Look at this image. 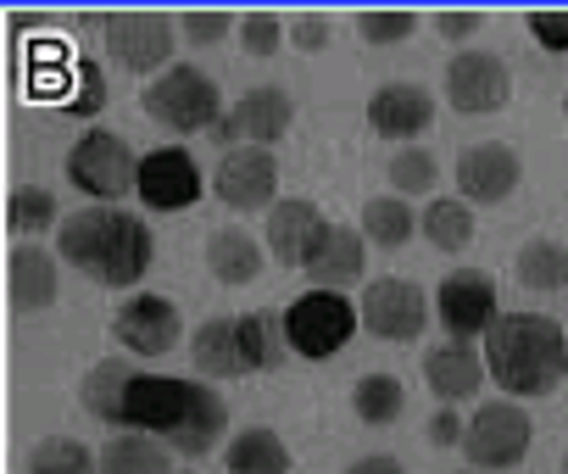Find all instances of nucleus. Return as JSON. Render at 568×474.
Segmentation results:
<instances>
[{
  "label": "nucleus",
  "instance_id": "4be33fe9",
  "mask_svg": "<svg viewBox=\"0 0 568 474\" xmlns=\"http://www.w3.org/2000/svg\"><path fill=\"white\" fill-rule=\"evenodd\" d=\"M7 291L18 313H45L57 302V258L40 246H18L7 263Z\"/></svg>",
  "mask_w": 568,
  "mask_h": 474
},
{
  "label": "nucleus",
  "instance_id": "f257e3e1",
  "mask_svg": "<svg viewBox=\"0 0 568 474\" xmlns=\"http://www.w3.org/2000/svg\"><path fill=\"white\" fill-rule=\"evenodd\" d=\"M57 252L79 274H90V280H101L112 291H129V285L145 280L156 241H151V223L145 218L118 212V206H90V212H79V218L62 223V246Z\"/></svg>",
  "mask_w": 568,
  "mask_h": 474
},
{
  "label": "nucleus",
  "instance_id": "9b49d317",
  "mask_svg": "<svg viewBox=\"0 0 568 474\" xmlns=\"http://www.w3.org/2000/svg\"><path fill=\"white\" fill-rule=\"evenodd\" d=\"M513 95V79H507V62L496 51H457L452 68H446V101L468 118H485L496 107H507Z\"/></svg>",
  "mask_w": 568,
  "mask_h": 474
},
{
  "label": "nucleus",
  "instance_id": "b1692460",
  "mask_svg": "<svg viewBox=\"0 0 568 474\" xmlns=\"http://www.w3.org/2000/svg\"><path fill=\"white\" fill-rule=\"evenodd\" d=\"M206 269H212V280L217 285H251L256 274H262V246L251 241L245 229H212L206 234Z\"/></svg>",
  "mask_w": 568,
  "mask_h": 474
},
{
  "label": "nucleus",
  "instance_id": "f8f14e48",
  "mask_svg": "<svg viewBox=\"0 0 568 474\" xmlns=\"http://www.w3.org/2000/svg\"><path fill=\"white\" fill-rule=\"evenodd\" d=\"M134 190H140V201L156 206V212H184V206H195V195H201V168H195L190 151L156 145V151L140 157V184H134Z\"/></svg>",
  "mask_w": 568,
  "mask_h": 474
},
{
  "label": "nucleus",
  "instance_id": "ea45409f",
  "mask_svg": "<svg viewBox=\"0 0 568 474\" xmlns=\"http://www.w3.org/2000/svg\"><path fill=\"white\" fill-rule=\"evenodd\" d=\"M529 34L540 51H568V12H529Z\"/></svg>",
  "mask_w": 568,
  "mask_h": 474
},
{
  "label": "nucleus",
  "instance_id": "39448f33",
  "mask_svg": "<svg viewBox=\"0 0 568 474\" xmlns=\"http://www.w3.org/2000/svg\"><path fill=\"white\" fill-rule=\"evenodd\" d=\"M68 179H73L84 195H95V201H118L129 184H140V157L129 151L123 134H112V129H84V134L73 140V151H68Z\"/></svg>",
  "mask_w": 568,
  "mask_h": 474
},
{
  "label": "nucleus",
  "instance_id": "cd10ccee",
  "mask_svg": "<svg viewBox=\"0 0 568 474\" xmlns=\"http://www.w3.org/2000/svg\"><path fill=\"white\" fill-rule=\"evenodd\" d=\"M418 229H424V241H429L435 252H468V241H474V206L440 195V201L424 206Z\"/></svg>",
  "mask_w": 568,
  "mask_h": 474
},
{
  "label": "nucleus",
  "instance_id": "bb28decb",
  "mask_svg": "<svg viewBox=\"0 0 568 474\" xmlns=\"http://www.w3.org/2000/svg\"><path fill=\"white\" fill-rule=\"evenodd\" d=\"M240 352H245V369L256 374H267V369H278L284 363V352H291V341H284V313H273V307H256V313H245L240 319Z\"/></svg>",
  "mask_w": 568,
  "mask_h": 474
},
{
  "label": "nucleus",
  "instance_id": "f03ea898",
  "mask_svg": "<svg viewBox=\"0 0 568 474\" xmlns=\"http://www.w3.org/2000/svg\"><path fill=\"white\" fill-rule=\"evenodd\" d=\"M485 369L507 396H551L568 380L562 324L546 313H501L485 335Z\"/></svg>",
  "mask_w": 568,
  "mask_h": 474
},
{
  "label": "nucleus",
  "instance_id": "ddd939ff",
  "mask_svg": "<svg viewBox=\"0 0 568 474\" xmlns=\"http://www.w3.org/2000/svg\"><path fill=\"white\" fill-rule=\"evenodd\" d=\"M278 190V162L267 145H234L217 162V201L234 212H262Z\"/></svg>",
  "mask_w": 568,
  "mask_h": 474
},
{
  "label": "nucleus",
  "instance_id": "aec40b11",
  "mask_svg": "<svg viewBox=\"0 0 568 474\" xmlns=\"http://www.w3.org/2000/svg\"><path fill=\"white\" fill-rule=\"evenodd\" d=\"M223 430H229V402H223L212 385H195V380H190V407H184L179 430L168 435V446L184 452V457H206V452L223 441Z\"/></svg>",
  "mask_w": 568,
  "mask_h": 474
},
{
  "label": "nucleus",
  "instance_id": "e433bc0d",
  "mask_svg": "<svg viewBox=\"0 0 568 474\" xmlns=\"http://www.w3.org/2000/svg\"><path fill=\"white\" fill-rule=\"evenodd\" d=\"M413 29H418L413 12H357V34L368 46H402Z\"/></svg>",
  "mask_w": 568,
  "mask_h": 474
},
{
  "label": "nucleus",
  "instance_id": "0eeeda50",
  "mask_svg": "<svg viewBox=\"0 0 568 474\" xmlns=\"http://www.w3.org/2000/svg\"><path fill=\"white\" fill-rule=\"evenodd\" d=\"M173 34H179V18L118 12V18H106V57L118 68H129V73H156L173 57Z\"/></svg>",
  "mask_w": 568,
  "mask_h": 474
},
{
  "label": "nucleus",
  "instance_id": "c756f323",
  "mask_svg": "<svg viewBox=\"0 0 568 474\" xmlns=\"http://www.w3.org/2000/svg\"><path fill=\"white\" fill-rule=\"evenodd\" d=\"M513 269H518L524 291H562L568 285V246H557V241H524Z\"/></svg>",
  "mask_w": 568,
  "mask_h": 474
},
{
  "label": "nucleus",
  "instance_id": "a19ab883",
  "mask_svg": "<svg viewBox=\"0 0 568 474\" xmlns=\"http://www.w3.org/2000/svg\"><path fill=\"white\" fill-rule=\"evenodd\" d=\"M291 40H296L302 51H324V46H329V18H324V12H302V18L291 23Z\"/></svg>",
  "mask_w": 568,
  "mask_h": 474
},
{
  "label": "nucleus",
  "instance_id": "1a4fd4ad",
  "mask_svg": "<svg viewBox=\"0 0 568 474\" xmlns=\"http://www.w3.org/2000/svg\"><path fill=\"white\" fill-rule=\"evenodd\" d=\"M291 123H296V101L284 95L278 84H262V90H245L240 101H234V112L212 129V140L217 145H273V140H284L291 134Z\"/></svg>",
  "mask_w": 568,
  "mask_h": 474
},
{
  "label": "nucleus",
  "instance_id": "6ab92c4d",
  "mask_svg": "<svg viewBox=\"0 0 568 474\" xmlns=\"http://www.w3.org/2000/svg\"><path fill=\"white\" fill-rule=\"evenodd\" d=\"M363 263H368L363 234H357L352 223H329V229L318 234V246H313V258H307L302 269H307V280H313L318 291H341V285L363 280Z\"/></svg>",
  "mask_w": 568,
  "mask_h": 474
},
{
  "label": "nucleus",
  "instance_id": "4468645a",
  "mask_svg": "<svg viewBox=\"0 0 568 474\" xmlns=\"http://www.w3.org/2000/svg\"><path fill=\"white\" fill-rule=\"evenodd\" d=\"M518 179H524V162H518V151L501 145V140L468 145V151L457 157V190H463V201L496 206V201H507V195L518 190Z\"/></svg>",
  "mask_w": 568,
  "mask_h": 474
},
{
  "label": "nucleus",
  "instance_id": "dca6fc26",
  "mask_svg": "<svg viewBox=\"0 0 568 474\" xmlns=\"http://www.w3.org/2000/svg\"><path fill=\"white\" fill-rule=\"evenodd\" d=\"M324 229H329V223H324V212H318L307 195L273 201V212H267V252H273V263L302 269V263L313 258V246H318Z\"/></svg>",
  "mask_w": 568,
  "mask_h": 474
},
{
  "label": "nucleus",
  "instance_id": "20e7f679",
  "mask_svg": "<svg viewBox=\"0 0 568 474\" xmlns=\"http://www.w3.org/2000/svg\"><path fill=\"white\" fill-rule=\"evenodd\" d=\"M352 330H357V313L335 291H307V296H296L291 307H284V341H291V352L307 357V363L335 357L352 341Z\"/></svg>",
  "mask_w": 568,
  "mask_h": 474
},
{
  "label": "nucleus",
  "instance_id": "79ce46f5",
  "mask_svg": "<svg viewBox=\"0 0 568 474\" xmlns=\"http://www.w3.org/2000/svg\"><path fill=\"white\" fill-rule=\"evenodd\" d=\"M424 435H429L435 446H457V441H463V418H457L452 407H440V413L424 424Z\"/></svg>",
  "mask_w": 568,
  "mask_h": 474
},
{
  "label": "nucleus",
  "instance_id": "a18cd8bd",
  "mask_svg": "<svg viewBox=\"0 0 568 474\" xmlns=\"http://www.w3.org/2000/svg\"><path fill=\"white\" fill-rule=\"evenodd\" d=\"M562 474H568V452H562Z\"/></svg>",
  "mask_w": 568,
  "mask_h": 474
},
{
  "label": "nucleus",
  "instance_id": "c9c22d12",
  "mask_svg": "<svg viewBox=\"0 0 568 474\" xmlns=\"http://www.w3.org/2000/svg\"><path fill=\"white\" fill-rule=\"evenodd\" d=\"M73 118H95L101 107H106V73H101V62H73Z\"/></svg>",
  "mask_w": 568,
  "mask_h": 474
},
{
  "label": "nucleus",
  "instance_id": "473e14b6",
  "mask_svg": "<svg viewBox=\"0 0 568 474\" xmlns=\"http://www.w3.org/2000/svg\"><path fill=\"white\" fill-rule=\"evenodd\" d=\"M29 474H101V457H95L84 441L51 435V441H40V446H34Z\"/></svg>",
  "mask_w": 568,
  "mask_h": 474
},
{
  "label": "nucleus",
  "instance_id": "a878e982",
  "mask_svg": "<svg viewBox=\"0 0 568 474\" xmlns=\"http://www.w3.org/2000/svg\"><path fill=\"white\" fill-rule=\"evenodd\" d=\"M140 369H129V357H101L90 374H84V407L101 418V424H123V396L134 385Z\"/></svg>",
  "mask_w": 568,
  "mask_h": 474
},
{
  "label": "nucleus",
  "instance_id": "9d476101",
  "mask_svg": "<svg viewBox=\"0 0 568 474\" xmlns=\"http://www.w3.org/2000/svg\"><path fill=\"white\" fill-rule=\"evenodd\" d=\"M435 307H440V324L452 341H474V335H490V324L501 319L496 313V280L485 269H457L440 280L435 291Z\"/></svg>",
  "mask_w": 568,
  "mask_h": 474
},
{
  "label": "nucleus",
  "instance_id": "37998d69",
  "mask_svg": "<svg viewBox=\"0 0 568 474\" xmlns=\"http://www.w3.org/2000/svg\"><path fill=\"white\" fill-rule=\"evenodd\" d=\"M435 29H440V40H468L479 29V12H440Z\"/></svg>",
  "mask_w": 568,
  "mask_h": 474
},
{
  "label": "nucleus",
  "instance_id": "2eb2a0df",
  "mask_svg": "<svg viewBox=\"0 0 568 474\" xmlns=\"http://www.w3.org/2000/svg\"><path fill=\"white\" fill-rule=\"evenodd\" d=\"M112 335L134 352V357H162L179 341V307L168 296H134L112 313Z\"/></svg>",
  "mask_w": 568,
  "mask_h": 474
},
{
  "label": "nucleus",
  "instance_id": "a211bd4d",
  "mask_svg": "<svg viewBox=\"0 0 568 474\" xmlns=\"http://www.w3.org/2000/svg\"><path fill=\"white\" fill-rule=\"evenodd\" d=\"M435 123V95L424 84H379L368 101V129L379 140H413Z\"/></svg>",
  "mask_w": 568,
  "mask_h": 474
},
{
  "label": "nucleus",
  "instance_id": "58836bf2",
  "mask_svg": "<svg viewBox=\"0 0 568 474\" xmlns=\"http://www.w3.org/2000/svg\"><path fill=\"white\" fill-rule=\"evenodd\" d=\"M229 29H240L229 12H179V34H184L190 46H217Z\"/></svg>",
  "mask_w": 568,
  "mask_h": 474
},
{
  "label": "nucleus",
  "instance_id": "2f4dec72",
  "mask_svg": "<svg viewBox=\"0 0 568 474\" xmlns=\"http://www.w3.org/2000/svg\"><path fill=\"white\" fill-rule=\"evenodd\" d=\"M352 407H357L363 424H396L402 407H407V391H402L396 374H363L357 391H352Z\"/></svg>",
  "mask_w": 568,
  "mask_h": 474
},
{
  "label": "nucleus",
  "instance_id": "f704fd0d",
  "mask_svg": "<svg viewBox=\"0 0 568 474\" xmlns=\"http://www.w3.org/2000/svg\"><path fill=\"white\" fill-rule=\"evenodd\" d=\"M390 184H396V195H424V190L435 184V157L418 151V145L396 151V162H390Z\"/></svg>",
  "mask_w": 568,
  "mask_h": 474
},
{
  "label": "nucleus",
  "instance_id": "49530a36",
  "mask_svg": "<svg viewBox=\"0 0 568 474\" xmlns=\"http://www.w3.org/2000/svg\"><path fill=\"white\" fill-rule=\"evenodd\" d=\"M562 112H568V101H562Z\"/></svg>",
  "mask_w": 568,
  "mask_h": 474
},
{
  "label": "nucleus",
  "instance_id": "72a5a7b5",
  "mask_svg": "<svg viewBox=\"0 0 568 474\" xmlns=\"http://www.w3.org/2000/svg\"><path fill=\"white\" fill-rule=\"evenodd\" d=\"M57 223V195L40 190V184H23L7 195V229L12 234H45Z\"/></svg>",
  "mask_w": 568,
  "mask_h": 474
},
{
  "label": "nucleus",
  "instance_id": "5701e85b",
  "mask_svg": "<svg viewBox=\"0 0 568 474\" xmlns=\"http://www.w3.org/2000/svg\"><path fill=\"white\" fill-rule=\"evenodd\" d=\"M190 357H195V369L206 380H240V374H251L245 369V352H240V319H223V313L195 330Z\"/></svg>",
  "mask_w": 568,
  "mask_h": 474
},
{
  "label": "nucleus",
  "instance_id": "393cba45",
  "mask_svg": "<svg viewBox=\"0 0 568 474\" xmlns=\"http://www.w3.org/2000/svg\"><path fill=\"white\" fill-rule=\"evenodd\" d=\"M223 468L229 474H291V446H284L273 430H240L223 452Z\"/></svg>",
  "mask_w": 568,
  "mask_h": 474
},
{
  "label": "nucleus",
  "instance_id": "423d86ee",
  "mask_svg": "<svg viewBox=\"0 0 568 474\" xmlns=\"http://www.w3.org/2000/svg\"><path fill=\"white\" fill-rule=\"evenodd\" d=\"M529 435H535V424L518 402H485L463 424V452H468L474 468L496 474V468H518L529 457Z\"/></svg>",
  "mask_w": 568,
  "mask_h": 474
},
{
  "label": "nucleus",
  "instance_id": "6e6552de",
  "mask_svg": "<svg viewBox=\"0 0 568 474\" xmlns=\"http://www.w3.org/2000/svg\"><path fill=\"white\" fill-rule=\"evenodd\" d=\"M363 330L368 335H379V341H418L424 335V324H429V296H424V285H413V280H374L368 291H363Z\"/></svg>",
  "mask_w": 568,
  "mask_h": 474
},
{
  "label": "nucleus",
  "instance_id": "4c0bfd02",
  "mask_svg": "<svg viewBox=\"0 0 568 474\" xmlns=\"http://www.w3.org/2000/svg\"><path fill=\"white\" fill-rule=\"evenodd\" d=\"M240 46H245L251 57H273V51L284 46V23H278L273 12H245V18H240Z\"/></svg>",
  "mask_w": 568,
  "mask_h": 474
},
{
  "label": "nucleus",
  "instance_id": "412c9836",
  "mask_svg": "<svg viewBox=\"0 0 568 474\" xmlns=\"http://www.w3.org/2000/svg\"><path fill=\"white\" fill-rule=\"evenodd\" d=\"M424 380H429V391H435L440 402H463V396H474V391H479L485 363H479V352H474L468 341L429 346V352H424Z\"/></svg>",
  "mask_w": 568,
  "mask_h": 474
},
{
  "label": "nucleus",
  "instance_id": "c85d7f7f",
  "mask_svg": "<svg viewBox=\"0 0 568 474\" xmlns=\"http://www.w3.org/2000/svg\"><path fill=\"white\" fill-rule=\"evenodd\" d=\"M413 229H418V218H413V206H407L402 195H374V201L363 206V241H374V246H385V252L407 246Z\"/></svg>",
  "mask_w": 568,
  "mask_h": 474
},
{
  "label": "nucleus",
  "instance_id": "7c9ffc66",
  "mask_svg": "<svg viewBox=\"0 0 568 474\" xmlns=\"http://www.w3.org/2000/svg\"><path fill=\"white\" fill-rule=\"evenodd\" d=\"M101 474H173V463L145 435H112L101 452Z\"/></svg>",
  "mask_w": 568,
  "mask_h": 474
},
{
  "label": "nucleus",
  "instance_id": "f3484780",
  "mask_svg": "<svg viewBox=\"0 0 568 474\" xmlns=\"http://www.w3.org/2000/svg\"><path fill=\"white\" fill-rule=\"evenodd\" d=\"M190 407V380H162V374H134L129 396H123V424L134 430H156L162 441L179 430Z\"/></svg>",
  "mask_w": 568,
  "mask_h": 474
},
{
  "label": "nucleus",
  "instance_id": "c03bdc74",
  "mask_svg": "<svg viewBox=\"0 0 568 474\" xmlns=\"http://www.w3.org/2000/svg\"><path fill=\"white\" fill-rule=\"evenodd\" d=\"M346 474H407V468H402L396 457H385V452H368V457H357Z\"/></svg>",
  "mask_w": 568,
  "mask_h": 474
},
{
  "label": "nucleus",
  "instance_id": "7ed1b4c3",
  "mask_svg": "<svg viewBox=\"0 0 568 474\" xmlns=\"http://www.w3.org/2000/svg\"><path fill=\"white\" fill-rule=\"evenodd\" d=\"M145 118L173 129V134H201V129H217L223 123V107H217V84L190 68V62H173L162 79L145 84Z\"/></svg>",
  "mask_w": 568,
  "mask_h": 474
}]
</instances>
